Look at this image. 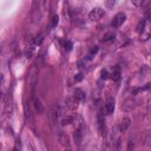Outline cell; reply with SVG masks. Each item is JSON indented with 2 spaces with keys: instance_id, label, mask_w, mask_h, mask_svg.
I'll return each instance as SVG.
<instances>
[{
  "instance_id": "obj_1",
  "label": "cell",
  "mask_w": 151,
  "mask_h": 151,
  "mask_svg": "<svg viewBox=\"0 0 151 151\" xmlns=\"http://www.w3.org/2000/svg\"><path fill=\"white\" fill-rule=\"evenodd\" d=\"M104 14H105V12H104L103 8H100V7H94V8H92L91 12L88 13V18H90L91 20L97 21V20L101 19V18L104 17Z\"/></svg>"
},
{
  "instance_id": "obj_2",
  "label": "cell",
  "mask_w": 151,
  "mask_h": 151,
  "mask_svg": "<svg viewBox=\"0 0 151 151\" xmlns=\"http://www.w3.org/2000/svg\"><path fill=\"white\" fill-rule=\"evenodd\" d=\"M125 19H126V14H125V13H123V12L117 13V14L113 17L112 26H113L114 28H118L119 26H122V25H123V22L125 21Z\"/></svg>"
},
{
  "instance_id": "obj_3",
  "label": "cell",
  "mask_w": 151,
  "mask_h": 151,
  "mask_svg": "<svg viewBox=\"0 0 151 151\" xmlns=\"http://www.w3.org/2000/svg\"><path fill=\"white\" fill-rule=\"evenodd\" d=\"M136 107V100L133 98H126L122 105V109L125 111V112H130L132 111L133 109Z\"/></svg>"
},
{
  "instance_id": "obj_4",
  "label": "cell",
  "mask_w": 151,
  "mask_h": 151,
  "mask_svg": "<svg viewBox=\"0 0 151 151\" xmlns=\"http://www.w3.org/2000/svg\"><path fill=\"white\" fill-rule=\"evenodd\" d=\"M40 19H41V12H40V8H39V4L34 2L33 4V11H32V21L37 22Z\"/></svg>"
},
{
  "instance_id": "obj_5",
  "label": "cell",
  "mask_w": 151,
  "mask_h": 151,
  "mask_svg": "<svg viewBox=\"0 0 151 151\" xmlns=\"http://www.w3.org/2000/svg\"><path fill=\"white\" fill-rule=\"evenodd\" d=\"M114 99L113 98H109L105 103V112L106 114H112L114 111Z\"/></svg>"
},
{
  "instance_id": "obj_6",
  "label": "cell",
  "mask_w": 151,
  "mask_h": 151,
  "mask_svg": "<svg viewBox=\"0 0 151 151\" xmlns=\"http://www.w3.org/2000/svg\"><path fill=\"white\" fill-rule=\"evenodd\" d=\"M78 100L74 98V97H72V98H67L66 100H65V104H66V106L70 109V110H76L77 107H78Z\"/></svg>"
},
{
  "instance_id": "obj_7",
  "label": "cell",
  "mask_w": 151,
  "mask_h": 151,
  "mask_svg": "<svg viewBox=\"0 0 151 151\" xmlns=\"http://www.w3.org/2000/svg\"><path fill=\"white\" fill-rule=\"evenodd\" d=\"M73 97H74L78 101H83V100L86 98V94H85V92H84L81 88H76V90L73 91Z\"/></svg>"
},
{
  "instance_id": "obj_8",
  "label": "cell",
  "mask_w": 151,
  "mask_h": 151,
  "mask_svg": "<svg viewBox=\"0 0 151 151\" xmlns=\"http://www.w3.org/2000/svg\"><path fill=\"white\" fill-rule=\"evenodd\" d=\"M130 125H131V120H130V118L124 117V118L122 119V122H120L119 129H120V131H122V132H125V131L130 127Z\"/></svg>"
},
{
  "instance_id": "obj_9",
  "label": "cell",
  "mask_w": 151,
  "mask_h": 151,
  "mask_svg": "<svg viewBox=\"0 0 151 151\" xmlns=\"http://www.w3.org/2000/svg\"><path fill=\"white\" fill-rule=\"evenodd\" d=\"M81 139H83V127L79 126V127H77L76 131H74V140H76L77 144H80Z\"/></svg>"
},
{
  "instance_id": "obj_10",
  "label": "cell",
  "mask_w": 151,
  "mask_h": 151,
  "mask_svg": "<svg viewBox=\"0 0 151 151\" xmlns=\"http://www.w3.org/2000/svg\"><path fill=\"white\" fill-rule=\"evenodd\" d=\"M58 139H59V142H60L61 144H64V145H68V144H70L68 137H67L66 133H64L63 131H59V132H58Z\"/></svg>"
},
{
  "instance_id": "obj_11",
  "label": "cell",
  "mask_w": 151,
  "mask_h": 151,
  "mask_svg": "<svg viewBox=\"0 0 151 151\" xmlns=\"http://www.w3.org/2000/svg\"><path fill=\"white\" fill-rule=\"evenodd\" d=\"M33 105H34V109H35V111H37L38 113H42V112H44V106H42L41 101H40L38 98H34Z\"/></svg>"
},
{
  "instance_id": "obj_12",
  "label": "cell",
  "mask_w": 151,
  "mask_h": 151,
  "mask_svg": "<svg viewBox=\"0 0 151 151\" xmlns=\"http://www.w3.org/2000/svg\"><path fill=\"white\" fill-rule=\"evenodd\" d=\"M73 122H74V117H73V116H64V117L61 118V120H60L61 125H70V124H72Z\"/></svg>"
},
{
  "instance_id": "obj_13",
  "label": "cell",
  "mask_w": 151,
  "mask_h": 151,
  "mask_svg": "<svg viewBox=\"0 0 151 151\" xmlns=\"http://www.w3.org/2000/svg\"><path fill=\"white\" fill-rule=\"evenodd\" d=\"M98 125H99V131L101 134H105V122H104V118L99 114L98 116Z\"/></svg>"
},
{
  "instance_id": "obj_14",
  "label": "cell",
  "mask_w": 151,
  "mask_h": 151,
  "mask_svg": "<svg viewBox=\"0 0 151 151\" xmlns=\"http://www.w3.org/2000/svg\"><path fill=\"white\" fill-rule=\"evenodd\" d=\"M110 78L112 79V80H118L119 78H120V71H119V68L117 67V68H114L113 71H112V73L110 74Z\"/></svg>"
},
{
  "instance_id": "obj_15",
  "label": "cell",
  "mask_w": 151,
  "mask_h": 151,
  "mask_svg": "<svg viewBox=\"0 0 151 151\" xmlns=\"http://www.w3.org/2000/svg\"><path fill=\"white\" fill-rule=\"evenodd\" d=\"M98 52V46H93L91 50H90V52H88V54H87V60H91L93 57H94V54Z\"/></svg>"
},
{
  "instance_id": "obj_16",
  "label": "cell",
  "mask_w": 151,
  "mask_h": 151,
  "mask_svg": "<svg viewBox=\"0 0 151 151\" xmlns=\"http://www.w3.org/2000/svg\"><path fill=\"white\" fill-rule=\"evenodd\" d=\"M146 22H147L146 19H143L142 21H139V24H138V26H137V31H138L139 33L144 31V28H145V26H146Z\"/></svg>"
},
{
  "instance_id": "obj_17",
  "label": "cell",
  "mask_w": 151,
  "mask_h": 151,
  "mask_svg": "<svg viewBox=\"0 0 151 151\" xmlns=\"http://www.w3.org/2000/svg\"><path fill=\"white\" fill-rule=\"evenodd\" d=\"M113 39H114V33L110 32V33H106V34L104 35L103 41H104V42H109V41H111V40H113Z\"/></svg>"
},
{
  "instance_id": "obj_18",
  "label": "cell",
  "mask_w": 151,
  "mask_h": 151,
  "mask_svg": "<svg viewBox=\"0 0 151 151\" xmlns=\"http://www.w3.org/2000/svg\"><path fill=\"white\" fill-rule=\"evenodd\" d=\"M44 41V35L42 34H40V35H38V37H35L34 38V40L32 41L35 46H39V45H41V42Z\"/></svg>"
},
{
  "instance_id": "obj_19",
  "label": "cell",
  "mask_w": 151,
  "mask_h": 151,
  "mask_svg": "<svg viewBox=\"0 0 151 151\" xmlns=\"http://www.w3.org/2000/svg\"><path fill=\"white\" fill-rule=\"evenodd\" d=\"M58 22H59V17H58V15H53V17H52V20H51V27H52V28L55 27V26L58 25Z\"/></svg>"
},
{
  "instance_id": "obj_20",
  "label": "cell",
  "mask_w": 151,
  "mask_h": 151,
  "mask_svg": "<svg viewBox=\"0 0 151 151\" xmlns=\"http://www.w3.org/2000/svg\"><path fill=\"white\" fill-rule=\"evenodd\" d=\"M64 46H65V50H66V51H71V50H72V47H73V44H72V41L66 40V41H65V44H64Z\"/></svg>"
},
{
  "instance_id": "obj_21",
  "label": "cell",
  "mask_w": 151,
  "mask_h": 151,
  "mask_svg": "<svg viewBox=\"0 0 151 151\" xmlns=\"http://www.w3.org/2000/svg\"><path fill=\"white\" fill-rule=\"evenodd\" d=\"M100 78H101V79H107V78H110V74H109L107 70H101V72H100Z\"/></svg>"
},
{
  "instance_id": "obj_22",
  "label": "cell",
  "mask_w": 151,
  "mask_h": 151,
  "mask_svg": "<svg viewBox=\"0 0 151 151\" xmlns=\"http://www.w3.org/2000/svg\"><path fill=\"white\" fill-rule=\"evenodd\" d=\"M83 78H84L83 73H77V74L74 76V80H76V81H80V80H83Z\"/></svg>"
},
{
  "instance_id": "obj_23",
  "label": "cell",
  "mask_w": 151,
  "mask_h": 151,
  "mask_svg": "<svg viewBox=\"0 0 151 151\" xmlns=\"http://www.w3.org/2000/svg\"><path fill=\"white\" fill-rule=\"evenodd\" d=\"M132 4L136 5V6H140V5L143 4V1H142V0H139V1H133V0H132Z\"/></svg>"
},
{
  "instance_id": "obj_24",
  "label": "cell",
  "mask_w": 151,
  "mask_h": 151,
  "mask_svg": "<svg viewBox=\"0 0 151 151\" xmlns=\"http://www.w3.org/2000/svg\"><path fill=\"white\" fill-rule=\"evenodd\" d=\"M117 151H120V139L117 140Z\"/></svg>"
},
{
  "instance_id": "obj_25",
  "label": "cell",
  "mask_w": 151,
  "mask_h": 151,
  "mask_svg": "<svg viewBox=\"0 0 151 151\" xmlns=\"http://www.w3.org/2000/svg\"><path fill=\"white\" fill-rule=\"evenodd\" d=\"M65 151H72V150H70V149H67V150H65Z\"/></svg>"
},
{
  "instance_id": "obj_26",
  "label": "cell",
  "mask_w": 151,
  "mask_h": 151,
  "mask_svg": "<svg viewBox=\"0 0 151 151\" xmlns=\"http://www.w3.org/2000/svg\"><path fill=\"white\" fill-rule=\"evenodd\" d=\"M0 78H1V74H0Z\"/></svg>"
}]
</instances>
